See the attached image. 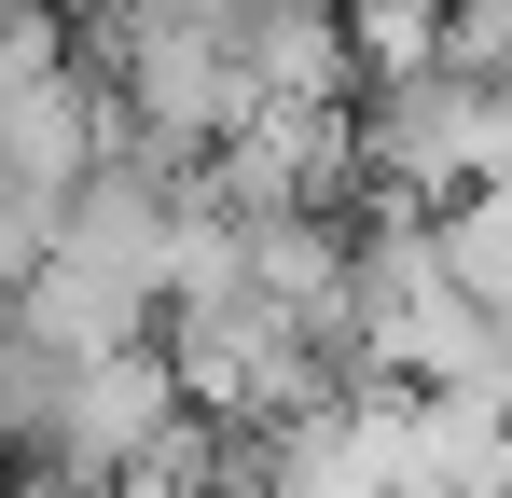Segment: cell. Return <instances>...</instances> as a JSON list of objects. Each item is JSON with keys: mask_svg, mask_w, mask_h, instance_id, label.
Listing matches in <instances>:
<instances>
[{"mask_svg": "<svg viewBox=\"0 0 512 498\" xmlns=\"http://www.w3.org/2000/svg\"><path fill=\"white\" fill-rule=\"evenodd\" d=\"M360 166H374V194H471L485 166H499V70H471L457 42L416 56V70H360Z\"/></svg>", "mask_w": 512, "mask_h": 498, "instance_id": "obj_1", "label": "cell"}, {"mask_svg": "<svg viewBox=\"0 0 512 498\" xmlns=\"http://www.w3.org/2000/svg\"><path fill=\"white\" fill-rule=\"evenodd\" d=\"M180 415H194V388H180V360H167V332H139V346H97L84 374H70V415H56V471H97V485H125L153 443H167ZM28 457V471H42Z\"/></svg>", "mask_w": 512, "mask_h": 498, "instance_id": "obj_2", "label": "cell"}, {"mask_svg": "<svg viewBox=\"0 0 512 498\" xmlns=\"http://www.w3.org/2000/svg\"><path fill=\"white\" fill-rule=\"evenodd\" d=\"M70 374H84V346H56L28 291H0V471H28V457L56 443V415H70Z\"/></svg>", "mask_w": 512, "mask_h": 498, "instance_id": "obj_3", "label": "cell"}, {"mask_svg": "<svg viewBox=\"0 0 512 498\" xmlns=\"http://www.w3.org/2000/svg\"><path fill=\"white\" fill-rule=\"evenodd\" d=\"M28 305H42V332L56 346H139V332H167V291L153 277H111V263H84V249H56L42 277H28Z\"/></svg>", "mask_w": 512, "mask_h": 498, "instance_id": "obj_4", "label": "cell"}, {"mask_svg": "<svg viewBox=\"0 0 512 498\" xmlns=\"http://www.w3.org/2000/svg\"><path fill=\"white\" fill-rule=\"evenodd\" d=\"M56 236H70V194L28 180V166H0V291H28V277L56 263Z\"/></svg>", "mask_w": 512, "mask_h": 498, "instance_id": "obj_5", "label": "cell"}, {"mask_svg": "<svg viewBox=\"0 0 512 498\" xmlns=\"http://www.w3.org/2000/svg\"><path fill=\"white\" fill-rule=\"evenodd\" d=\"M457 56L471 70H512V0H457Z\"/></svg>", "mask_w": 512, "mask_h": 498, "instance_id": "obj_6", "label": "cell"}]
</instances>
